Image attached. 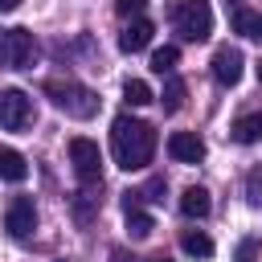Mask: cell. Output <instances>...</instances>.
<instances>
[{
    "label": "cell",
    "instance_id": "29",
    "mask_svg": "<svg viewBox=\"0 0 262 262\" xmlns=\"http://www.w3.org/2000/svg\"><path fill=\"white\" fill-rule=\"evenodd\" d=\"M258 82H262V61H258Z\"/></svg>",
    "mask_w": 262,
    "mask_h": 262
},
{
    "label": "cell",
    "instance_id": "18",
    "mask_svg": "<svg viewBox=\"0 0 262 262\" xmlns=\"http://www.w3.org/2000/svg\"><path fill=\"white\" fill-rule=\"evenodd\" d=\"M176 61H180V49H176V45H164V49L151 53V70H156V74H172Z\"/></svg>",
    "mask_w": 262,
    "mask_h": 262
},
{
    "label": "cell",
    "instance_id": "12",
    "mask_svg": "<svg viewBox=\"0 0 262 262\" xmlns=\"http://www.w3.org/2000/svg\"><path fill=\"white\" fill-rule=\"evenodd\" d=\"M229 135H233V143H258L262 139V111H250V115L233 119Z\"/></svg>",
    "mask_w": 262,
    "mask_h": 262
},
{
    "label": "cell",
    "instance_id": "7",
    "mask_svg": "<svg viewBox=\"0 0 262 262\" xmlns=\"http://www.w3.org/2000/svg\"><path fill=\"white\" fill-rule=\"evenodd\" d=\"M168 156L176 164H201L205 160V139L196 131H172L168 135Z\"/></svg>",
    "mask_w": 262,
    "mask_h": 262
},
{
    "label": "cell",
    "instance_id": "6",
    "mask_svg": "<svg viewBox=\"0 0 262 262\" xmlns=\"http://www.w3.org/2000/svg\"><path fill=\"white\" fill-rule=\"evenodd\" d=\"M33 119H37V111H33V98L25 90H16V86L0 90V127L4 131H29Z\"/></svg>",
    "mask_w": 262,
    "mask_h": 262
},
{
    "label": "cell",
    "instance_id": "13",
    "mask_svg": "<svg viewBox=\"0 0 262 262\" xmlns=\"http://www.w3.org/2000/svg\"><path fill=\"white\" fill-rule=\"evenodd\" d=\"M29 176V164H25V156L20 151H12V147H0V180H8V184H20Z\"/></svg>",
    "mask_w": 262,
    "mask_h": 262
},
{
    "label": "cell",
    "instance_id": "27",
    "mask_svg": "<svg viewBox=\"0 0 262 262\" xmlns=\"http://www.w3.org/2000/svg\"><path fill=\"white\" fill-rule=\"evenodd\" d=\"M242 8V0H225V12H237Z\"/></svg>",
    "mask_w": 262,
    "mask_h": 262
},
{
    "label": "cell",
    "instance_id": "25",
    "mask_svg": "<svg viewBox=\"0 0 262 262\" xmlns=\"http://www.w3.org/2000/svg\"><path fill=\"white\" fill-rule=\"evenodd\" d=\"M139 205H143V192H123V213H131Z\"/></svg>",
    "mask_w": 262,
    "mask_h": 262
},
{
    "label": "cell",
    "instance_id": "4",
    "mask_svg": "<svg viewBox=\"0 0 262 262\" xmlns=\"http://www.w3.org/2000/svg\"><path fill=\"white\" fill-rule=\"evenodd\" d=\"M0 61L8 70H33L37 66V41L29 29H4L0 33Z\"/></svg>",
    "mask_w": 262,
    "mask_h": 262
},
{
    "label": "cell",
    "instance_id": "11",
    "mask_svg": "<svg viewBox=\"0 0 262 262\" xmlns=\"http://www.w3.org/2000/svg\"><path fill=\"white\" fill-rule=\"evenodd\" d=\"M209 209H213V201H209V188H201V184H188V188L180 192V213H184V217L201 221V217H209Z\"/></svg>",
    "mask_w": 262,
    "mask_h": 262
},
{
    "label": "cell",
    "instance_id": "9",
    "mask_svg": "<svg viewBox=\"0 0 262 262\" xmlns=\"http://www.w3.org/2000/svg\"><path fill=\"white\" fill-rule=\"evenodd\" d=\"M242 66H246V57H242V49H233V45H221V49L213 53V78H217L221 86H237V82H242Z\"/></svg>",
    "mask_w": 262,
    "mask_h": 262
},
{
    "label": "cell",
    "instance_id": "15",
    "mask_svg": "<svg viewBox=\"0 0 262 262\" xmlns=\"http://www.w3.org/2000/svg\"><path fill=\"white\" fill-rule=\"evenodd\" d=\"M233 33H242V37H250V41H262V12L237 8V12H233Z\"/></svg>",
    "mask_w": 262,
    "mask_h": 262
},
{
    "label": "cell",
    "instance_id": "26",
    "mask_svg": "<svg viewBox=\"0 0 262 262\" xmlns=\"http://www.w3.org/2000/svg\"><path fill=\"white\" fill-rule=\"evenodd\" d=\"M16 4H20V0H0V12H12Z\"/></svg>",
    "mask_w": 262,
    "mask_h": 262
},
{
    "label": "cell",
    "instance_id": "5",
    "mask_svg": "<svg viewBox=\"0 0 262 262\" xmlns=\"http://www.w3.org/2000/svg\"><path fill=\"white\" fill-rule=\"evenodd\" d=\"M70 164H74V176L82 184H102V151H98L94 139L74 135L70 139Z\"/></svg>",
    "mask_w": 262,
    "mask_h": 262
},
{
    "label": "cell",
    "instance_id": "22",
    "mask_svg": "<svg viewBox=\"0 0 262 262\" xmlns=\"http://www.w3.org/2000/svg\"><path fill=\"white\" fill-rule=\"evenodd\" d=\"M258 237H246V242H237V254H233V262H254L258 258Z\"/></svg>",
    "mask_w": 262,
    "mask_h": 262
},
{
    "label": "cell",
    "instance_id": "28",
    "mask_svg": "<svg viewBox=\"0 0 262 262\" xmlns=\"http://www.w3.org/2000/svg\"><path fill=\"white\" fill-rule=\"evenodd\" d=\"M147 262H172V258H147Z\"/></svg>",
    "mask_w": 262,
    "mask_h": 262
},
{
    "label": "cell",
    "instance_id": "1",
    "mask_svg": "<svg viewBox=\"0 0 262 262\" xmlns=\"http://www.w3.org/2000/svg\"><path fill=\"white\" fill-rule=\"evenodd\" d=\"M111 151H115V164L127 168V172L147 168L151 156H156V131H151V123L131 119V115H119L111 123Z\"/></svg>",
    "mask_w": 262,
    "mask_h": 262
},
{
    "label": "cell",
    "instance_id": "20",
    "mask_svg": "<svg viewBox=\"0 0 262 262\" xmlns=\"http://www.w3.org/2000/svg\"><path fill=\"white\" fill-rule=\"evenodd\" d=\"M94 209H98V196H90V192H78V196H74V217H78V225H86V221L94 217Z\"/></svg>",
    "mask_w": 262,
    "mask_h": 262
},
{
    "label": "cell",
    "instance_id": "17",
    "mask_svg": "<svg viewBox=\"0 0 262 262\" xmlns=\"http://www.w3.org/2000/svg\"><path fill=\"white\" fill-rule=\"evenodd\" d=\"M151 229H156V221H151V213H143V209H131L127 213V233L139 242V237H151Z\"/></svg>",
    "mask_w": 262,
    "mask_h": 262
},
{
    "label": "cell",
    "instance_id": "24",
    "mask_svg": "<svg viewBox=\"0 0 262 262\" xmlns=\"http://www.w3.org/2000/svg\"><path fill=\"white\" fill-rule=\"evenodd\" d=\"M143 4H147V0H115V12H119V16H139Z\"/></svg>",
    "mask_w": 262,
    "mask_h": 262
},
{
    "label": "cell",
    "instance_id": "2",
    "mask_svg": "<svg viewBox=\"0 0 262 262\" xmlns=\"http://www.w3.org/2000/svg\"><path fill=\"white\" fill-rule=\"evenodd\" d=\"M168 20L184 41H205L213 33V8L209 0H172L168 4Z\"/></svg>",
    "mask_w": 262,
    "mask_h": 262
},
{
    "label": "cell",
    "instance_id": "23",
    "mask_svg": "<svg viewBox=\"0 0 262 262\" xmlns=\"http://www.w3.org/2000/svg\"><path fill=\"white\" fill-rule=\"evenodd\" d=\"M139 192H143V201H164L168 184H164V176H156V180H147V188H139Z\"/></svg>",
    "mask_w": 262,
    "mask_h": 262
},
{
    "label": "cell",
    "instance_id": "14",
    "mask_svg": "<svg viewBox=\"0 0 262 262\" xmlns=\"http://www.w3.org/2000/svg\"><path fill=\"white\" fill-rule=\"evenodd\" d=\"M180 250L192 254V258H209V254H213V237L201 233V229H184V233H180Z\"/></svg>",
    "mask_w": 262,
    "mask_h": 262
},
{
    "label": "cell",
    "instance_id": "21",
    "mask_svg": "<svg viewBox=\"0 0 262 262\" xmlns=\"http://www.w3.org/2000/svg\"><path fill=\"white\" fill-rule=\"evenodd\" d=\"M246 201H250L254 209H262V168H254V172L246 176Z\"/></svg>",
    "mask_w": 262,
    "mask_h": 262
},
{
    "label": "cell",
    "instance_id": "10",
    "mask_svg": "<svg viewBox=\"0 0 262 262\" xmlns=\"http://www.w3.org/2000/svg\"><path fill=\"white\" fill-rule=\"evenodd\" d=\"M151 20L147 16H131V25L119 33V49L123 53H139V49H147V41H151Z\"/></svg>",
    "mask_w": 262,
    "mask_h": 262
},
{
    "label": "cell",
    "instance_id": "16",
    "mask_svg": "<svg viewBox=\"0 0 262 262\" xmlns=\"http://www.w3.org/2000/svg\"><path fill=\"white\" fill-rule=\"evenodd\" d=\"M123 98H127L131 106H147L156 94H151V86H147L143 78H127V82H123Z\"/></svg>",
    "mask_w": 262,
    "mask_h": 262
},
{
    "label": "cell",
    "instance_id": "3",
    "mask_svg": "<svg viewBox=\"0 0 262 262\" xmlns=\"http://www.w3.org/2000/svg\"><path fill=\"white\" fill-rule=\"evenodd\" d=\"M45 94L53 98V106L57 111H66L70 119H90L94 111H98V98H94V90L90 86H82V82H61V78H53V82H45Z\"/></svg>",
    "mask_w": 262,
    "mask_h": 262
},
{
    "label": "cell",
    "instance_id": "19",
    "mask_svg": "<svg viewBox=\"0 0 262 262\" xmlns=\"http://www.w3.org/2000/svg\"><path fill=\"white\" fill-rule=\"evenodd\" d=\"M160 102H164V111H180V106H184V82H180V78H168Z\"/></svg>",
    "mask_w": 262,
    "mask_h": 262
},
{
    "label": "cell",
    "instance_id": "8",
    "mask_svg": "<svg viewBox=\"0 0 262 262\" xmlns=\"http://www.w3.org/2000/svg\"><path fill=\"white\" fill-rule=\"evenodd\" d=\"M4 229H8L12 237H29V233L37 229V209H33L29 196H12L8 213H4Z\"/></svg>",
    "mask_w": 262,
    "mask_h": 262
}]
</instances>
